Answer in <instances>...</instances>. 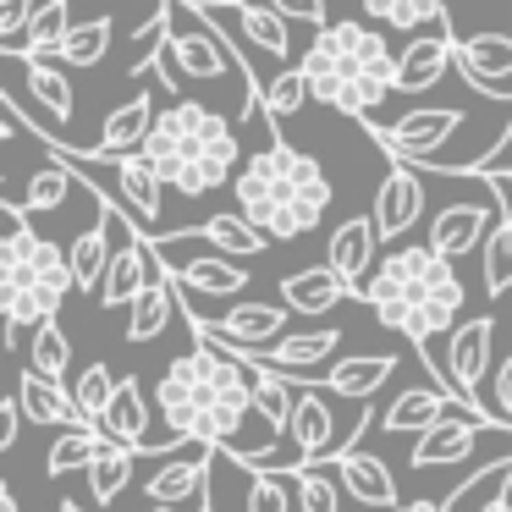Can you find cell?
<instances>
[{"label":"cell","instance_id":"1","mask_svg":"<svg viewBox=\"0 0 512 512\" xmlns=\"http://www.w3.org/2000/svg\"><path fill=\"white\" fill-rule=\"evenodd\" d=\"M155 408L166 413L171 441L204 446V452H221V446L237 452V430L254 413V375L221 347L193 336V353L171 358L160 375Z\"/></svg>","mask_w":512,"mask_h":512},{"label":"cell","instance_id":"2","mask_svg":"<svg viewBox=\"0 0 512 512\" xmlns=\"http://www.w3.org/2000/svg\"><path fill=\"white\" fill-rule=\"evenodd\" d=\"M364 303L375 309V320L386 331L408 336L424 358L446 325H463L457 314L468 303V287L452 259H441L430 243H413V248H391L380 259V270L364 287Z\"/></svg>","mask_w":512,"mask_h":512},{"label":"cell","instance_id":"3","mask_svg":"<svg viewBox=\"0 0 512 512\" xmlns=\"http://www.w3.org/2000/svg\"><path fill=\"white\" fill-rule=\"evenodd\" d=\"M237 210L270 237V243H292V237H309L314 226L331 210V177L320 171V160L303 155V149L270 138L259 155L243 160L237 171Z\"/></svg>","mask_w":512,"mask_h":512},{"label":"cell","instance_id":"4","mask_svg":"<svg viewBox=\"0 0 512 512\" xmlns=\"http://www.w3.org/2000/svg\"><path fill=\"white\" fill-rule=\"evenodd\" d=\"M144 160L160 171L166 188H177L182 199H204V193L237 182L243 171V144H237V127L226 116H215L199 100H177L160 111L155 133L144 144Z\"/></svg>","mask_w":512,"mask_h":512},{"label":"cell","instance_id":"5","mask_svg":"<svg viewBox=\"0 0 512 512\" xmlns=\"http://www.w3.org/2000/svg\"><path fill=\"white\" fill-rule=\"evenodd\" d=\"M303 78H309V94L320 105L342 116H375L380 100L397 89V56H391L386 34L364 23H325L320 34L303 50Z\"/></svg>","mask_w":512,"mask_h":512},{"label":"cell","instance_id":"6","mask_svg":"<svg viewBox=\"0 0 512 512\" xmlns=\"http://www.w3.org/2000/svg\"><path fill=\"white\" fill-rule=\"evenodd\" d=\"M72 259L50 243L45 232L28 226V215L17 204H6V237H0V320H6V347H17L23 325H50L67 303Z\"/></svg>","mask_w":512,"mask_h":512},{"label":"cell","instance_id":"7","mask_svg":"<svg viewBox=\"0 0 512 512\" xmlns=\"http://www.w3.org/2000/svg\"><path fill=\"white\" fill-rule=\"evenodd\" d=\"M160 12H166V50H160V78L177 89V78H193V83H215L226 72L248 78V100H243V116H259L265 111V83L237 61L232 39L215 28V17H204L199 0H160Z\"/></svg>","mask_w":512,"mask_h":512},{"label":"cell","instance_id":"8","mask_svg":"<svg viewBox=\"0 0 512 512\" xmlns=\"http://www.w3.org/2000/svg\"><path fill=\"white\" fill-rule=\"evenodd\" d=\"M463 127V116L457 111H441V105H424V111H408L397 116V122H369V133H375V144L386 149L397 166H435L441 160V144Z\"/></svg>","mask_w":512,"mask_h":512},{"label":"cell","instance_id":"9","mask_svg":"<svg viewBox=\"0 0 512 512\" xmlns=\"http://www.w3.org/2000/svg\"><path fill=\"white\" fill-rule=\"evenodd\" d=\"M369 430V408H358V430L347 435L342 446L331 452V463H336V479H342V496H353L358 507H380V512H397L402 507V490H397V479H391V468L380 463L375 452H358V435Z\"/></svg>","mask_w":512,"mask_h":512},{"label":"cell","instance_id":"10","mask_svg":"<svg viewBox=\"0 0 512 512\" xmlns=\"http://www.w3.org/2000/svg\"><path fill=\"white\" fill-rule=\"evenodd\" d=\"M501 215H507V210H501V193L490 204H441V210H435V221H430V248L457 265V259L474 254V248L496 232Z\"/></svg>","mask_w":512,"mask_h":512},{"label":"cell","instance_id":"11","mask_svg":"<svg viewBox=\"0 0 512 512\" xmlns=\"http://www.w3.org/2000/svg\"><path fill=\"white\" fill-rule=\"evenodd\" d=\"M375 243H380V226H375V215H347V221L331 232V248H325V265H331L336 276L347 281V292H353V298H364L369 276L380 270V259H375Z\"/></svg>","mask_w":512,"mask_h":512},{"label":"cell","instance_id":"12","mask_svg":"<svg viewBox=\"0 0 512 512\" xmlns=\"http://www.w3.org/2000/svg\"><path fill=\"white\" fill-rule=\"evenodd\" d=\"M369 215H375V226H380V243H402V237L419 226V215H424V182L413 177L408 166H391Z\"/></svg>","mask_w":512,"mask_h":512},{"label":"cell","instance_id":"13","mask_svg":"<svg viewBox=\"0 0 512 512\" xmlns=\"http://www.w3.org/2000/svg\"><path fill=\"white\" fill-rule=\"evenodd\" d=\"M457 67V39L446 34H413L408 50L397 56V94H424Z\"/></svg>","mask_w":512,"mask_h":512},{"label":"cell","instance_id":"14","mask_svg":"<svg viewBox=\"0 0 512 512\" xmlns=\"http://www.w3.org/2000/svg\"><path fill=\"white\" fill-rule=\"evenodd\" d=\"M155 122H160L155 100H149L144 89H133V100H127V105H116V111L105 116V133H100V144H94L89 155H100V160H127V155H144V144H149V133H155Z\"/></svg>","mask_w":512,"mask_h":512},{"label":"cell","instance_id":"15","mask_svg":"<svg viewBox=\"0 0 512 512\" xmlns=\"http://www.w3.org/2000/svg\"><path fill=\"white\" fill-rule=\"evenodd\" d=\"M105 199V193H100ZM116 204L105 199L100 204V215H94L89 226H83L78 237H72V248H67V259H72V281H78V292H100L105 287V270H111V254H116V243H111V232H116Z\"/></svg>","mask_w":512,"mask_h":512},{"label":"cell","instance_id":"16","mask_svg":"<svg viewBox=\"0 0 512 512\" xmlns=\"http://www.w3.org/2000/svg\"><path fill=\"white\" fill-rule=\"evenodd\" d=\"M292 309L287 303H232V309L221 314V320H204L221 342H243V347H276L281 331H287Z\"/></svg>","mask_w":512,"mask_h":512},{"label":"cell","instance_id":"17","mask_svg":"<svg viewBox=\"0 0 512 512\" xmlns=\"http://www.w3.org/2000/svg\"><path fill=\"white\" fill-rule=\"evenodd\" d=\"M149 287V237L127 232L111 254V270H105V287H100V303L105 309H133L138 292Z\"/></svg>","mask_w":512,"mask_h":512},{"label":"cell","instance_id":"18","mask_svg":"<svg viewBox=\"0 0 512 512\" xmlns=\"http://www.w3.org/2000/svg\"><path fill=\"white\" fill-rule=\"evenodd\" d=\"M342 298H353V292H347V281L336 276L331 265H309V270H292V276H281V303H287L292 314H309V320H320V314H331Z\"/></svg>","mask_w":512,"mask_h":512},{"label":"cell","instance_id":"19","mask_svg":"<svg viewBox=\"0 0 512 512\" xmlns=\"http://www.w3.org/2000/svg\"><path fill=\"white\" fill-rule=\"evenodd\" d=\"M17 402H23V419H34V424L89 430V419L78 413L72 391H67V386H56V380H45V375H34V369H23V380H17Z\"/></svg>","mask_w":512,"mask_h":512},{"label":"cell","instance_id":"20","mask_svg":"<svg viewBox=\"0 0 512 512\" xmlns=\"http://www.w3.org/2000/svg\"><path fill=\"white\" fill-rule=\"evenodd\" d=\"M452 408H463V402L446 397V391L413 386V391H397V402H386L380 430H386V435H424V430H435V424H441Z\"/></svg>","mask_w":512,"mask_h":512},{"label":"cell","instance_id":"21","mask_svg":"<svg viewBox=\"0 0 512 512\" xmlns=\"http://www.w3.org/2000/svg\"><path fill=\"white\" fill-rule=\"evenodd\" d=\"M72 0H45L39 6V17H34V28H28L17 45H0V56H17V61H50V56H61L67 50V39H72Z\"/></svg>","mask_w":512,"mask_h":512},{"label":"cell","instance_id":"22","mask_svg":"<svg viewBox=\"0 0 512 512\" xmlns=\"http://www.w3.org/2000/svg\"><path fill=\"white\" fill-rule=\"evenodd\" d=\"M479 430H490V424L452 419V413H446L435 430L419 435V446H413V468H452V463H463V457L479 446Z\"/></svg>","mask_w":512,"mask_h":512},{"label":"cell","instance_id":"23","mask_svg":"<svg viewBox=\"0 0 512 512\" xmlns=\"http://www.w3.org/2000/svg\"><path fill=\"white\" fill-rule=\"evenodd\" d=\"M457 72L468 83H507L512 78V34H468L457 39Z\"/></svg>","mask_w":512,"mask_h":512},{"label":"cell","instance_id":"24","mask_svg":"<svg viewBox=\"0 0 512 512\" xmlns=\"http://www.w3.org/2000/svg\"><path fill=\"white\" fill-rule=\"evenodd\" d=\"M391 375H397V358H391V353L347 358V364H331V369H325V391H331V397H347V402H369Z\"/></svg>","mask_w":512,"mask_h":512},{"label":"cell","instance_id":"25","mask_svg":"<svg viewBox=\"0 0 512 512\" xmlns=\"http://www.w3.org/2000/svg\"><path fill=\"white\" fill-rule=\"evenodd\" d=\"M105 435H111L116 446H133V452H144V430H149V402H144V386H138L133 375L116 386V402L111 413H105Z\"/></svg>","mask_w":512,"mask_h":512},{"label":"cell","instance_id":"26","mask_svg":"<svg viewBox=\"0 0 512 512\" xmlns=\"http://www.w3.org/2000/svg\"><path fill=\"white\" fill-rule=\"evenodd\" d=\"M232 17H237V28H243L248 45H259L265 56H276V61H287V56H292L287 17H281L276 6H270V0H248V6H232Z\"/></svg>","mask_w":512,"mask_h":512},{"label":"cell","instance_id":"27","mask_svg":"<svg viewBox=\"0 0 512 512\" xmlns=\"http://www.w3.org/2000/svg\"><path fill=\"white\" fill-rule=\"evenodd\" d=\"M292 408H298V386L287 375H276V369H259L254 375V413L265 419L270 441H281L292 430Z\"/></svg>","mask_w":512,"mask_h":512},{"label":"cell","instance_id":"28","mask_svg":"<svg viewBox=\"0 0 512 512\" xmlns=\"http://www.w3.org/2000/svg\"><path fill=\"white\" fill-rule=\"evenodd\" d=\"M188 237H210L221 254H237V259H254V254H265L270 248V237L259 232L254 221H248L243 210H221V215H210V221L199 226V232H188Z\"/></svg>","mask_w":512,"mask_h":512},{"label":"cell","instance_id":"29","mask_svg":"<svg viewBox=\"0 0 512 512\" xmlns=\"http://www.w3.org/2000/svg\"><path fill=\"white\" fill-rule=\"evenodd\" d=\"M171 281L188 292H204V298H237L248 287V270L232 259H188L182 270H171Z\"/></svg>","mask_w":512,"mask_h":512},{"label":"cell","instance_id":"30","mask_svg":"<svg viewBox=\"0 0 512 512\" xmlns=\"http://www.w3.org/2000/svg\"><path fill=\"white\" fill-rule=\"evenodd\" d=\"M72 188H78V171H72V166H61V160L50 155L45 166L34 171V182H28V193H23V199H6V204H17V210H23V215H39V210H61Z\"/></svg>","mask_w":512,"mask_h":512},{"label":"cell","instance_id":"31","mask_svg":"<svg viewBox=\"0 0 512 512\" xmlns=\"http://www.w3.org/2000/svg\"><path fill=\"white\" fill-rule=\"evenodd\" d=\"M111 446V435H100L89 424V430H61V441L50 446V457H45V474L50 479H67V474H78V468H94V457Z\"/></svg>","mask_w":512,"mask_h":512},{"label":"cell","instance_id":"32","mask_svg":"<svg viewBox=\"0 0 512 512\" xmlns=\"http://www.w3.org/2000/svg\"><path fill=\"white\" fill-rule=\"evenodd\" d=\"M380 28H397V34H413V28L446 23V0H358Z\"/></svg>","mask_w":512,"mask_h":512},{"label":"cell","instance_id":"33","mask_svg":"<svg viewBox=\"0 0 512 512\" xmlns=\"http://www.w3.org/2000/svg\"><path fill=\"white\" fill-rule=\"evenodd\" d=\"M138 457H144V452H133V446H116V441L105 446L100 457H94V468H89V496L100 501V507H105V501H116V496L127 490V479H133V463H138Z\"/></svg>","mask_w":512,"mask_h":512},{"label":"cell","instance_id":"34","mask_svg":"<svg viewBox=\"0 0 512 512\" xmlns=\"http://www.w3.org/2000/svg\"><path fill=\"white\" fill-rule=\"evenodd\" d=\"M6 61H17V56H6ZM17 67L28 72V89H34V100L45 105L56 122H72V83H67V72L50 67V61H17Z\"/></svg>","mask_w":512,"mask_h":512},{"label":"cell","instance_id":"35","mask_svg":"<svg viewBox=\"0 0 512 512\" xmlns=\"http://www.w3.org/2000/svg\"><path fill=\"white\" fill-rule=\"evenodd\" d=\"M116 386L122 380L111 375V364H100V358H89V369H83L78 380H72V402H78V413L83 419H105L111 413V402H116Z\"/></svg>","mask_w":512,"mask_h":512},{"label":"cell","instance_id":"36","mask_svg":"<svg viewBox=\"0 0 512 512\" xmlns=\"http://www.w3.org/2000/svg\"><path fill=\"white\" fill-rule=\"evenodd\" d=\"M67 364H72V342H67V331H61L56 320H50V325H39V331L28 336V369H34V375H45V380H56V386H61Z\"/></svg>","mask_w":512,"mask_h":512},{"label":"cell","instance_id":"37","mask_svg":"<svg viewBox=\"0 0 512 512\" xmlns=\"http://www.w3.org/2000/svg\"><path fill=\"white\" fill-rule=\"evenodd\" d=\"M485 292L490 298L512 292V215H501L496 232L485 237Z\"/></svg>","mask_w":512,"mask_h":512},{"label":"cell","instance_id":"38","mask_svg":"<svg viewBox=\"0 0 512 512\" xmlns=\"http://www.w3.org/2000/svg\"><path fill=\"white\" fill-rule=\"evenodd\" d=\"M105 50H111V17H89V23L72 28L61 61H67V67H100Z\"/></svg>","mask_w":512,"mask_h":512},{"label":"cell","instance_id":"39","mask_svg":"<svg viewBox=\"0 0 512 512\" xmlns=\"http://www.w3.org/2000/svg\"><path fill=\"white\" fill-rule=\"evenodd\" d=\"M303 100H314L303 67H287L265 83V116H292V111H303Z\"/></svg>","mask_w":512,"mask_h":512},{"label":"cell","instance_id":"40","mask_svg":"<svg viewBox=\"0 0 512 512\" xmlns=\"http://www.w3.org/2000/svg\"><path fill=\"white\" fill-rule=\"evenodd\" d=\"M292 485H298V507L303 512H342V479L314 474V468H298Z\"/></svg>","mask_w":512,"mask_h":512},{"label":"cell","instance_id":"41","mask_svg":"<svg viewBox=\"0 0 512 512\" xmlns=\"http://www.w3.org/2000/svg\"><path fill=\"white\" fill-rule=\"evenodd\" d=\"M160 50H166V12H155L144 28H133V39H127V78H138L144 67H155Z\"/></svg>","mask_w":512,"mask_h":512},{"label":"cell","instance_id":"42","mask_svg":"<svg viewBox=\"0 0 512 512\" xmlns=\"http://www.w3.org/2000/svg\"><path fill=\"white\" fill-rule=\"evenodd\" d=\"M292 496H298V490H287V479H281V474H248L243 507L248 512H292Z\"/></svg>","mask_w":512,"mask_h":512},{"label":"cell","instance_id":"43","mask_svg":"<svg viewBox=\"0 0 512 512\" xmlns=\"http://www.w3.org/2000/svg\"><path fill=\"white\" fill-rule=\"evenodd\" d=\"M34 17H39L34 0H0V45H17L34 28Z\"/></svg>","mask_w":512,"mask_h":512},{"label":"cell","instance_id":"44","mask_svg":"<svg viewBox=\"0 0 512 512\" xmlns=\"http://www.w3.org/2000/svg\"><path fill=\"white\" fill-rule=\"evenodd\" d=\"M270 6H276L287 23H309L314 34L325 28V0H270Z\"/></svg>","mask_w":512,"mask_h":512},{"label":"cell","instance_id":"45","mask_svg":"<svg viewBox=\"0 0 512 512\" xmlns=\"http://www.w3.org/2000/svg\"><path fill=\"white\" fill-rule=\"evenodd\" d=\"M17 430H23V402H0V452H12L17 446Z\"/></svg>","mask_w":512,"mask_h":512},{"label":"cell","instance_id":"46","mask_svg":"<svg viewBox=\"0 0 512 512\" xmlns=\"http://www.w3.org/2000/svg\"><path fill=\"white\" fill-rule=\"evenodd\" d=\"M496 402H501V413L512 419V353L496 364Z\"/></svg>","mask_w":512,"mask_h":512},{"label":"cell","instance_id":"47","mask_svg":"<svg viewBox=\"0 0 512 512\" xmlns=\"http://www.w3.org/2000/svg\"><path fill=\"white\" fill-rule=\"evenodd\" d=\"M397 512H457L452 501H402Z\"/></svg>","mask_w":512,"mask_h":512},{"label":"cell","instance_id":"48","mask_svg":"<svg viewBox=\"0 0 512 512\" xmlns=\"http://www.w3.org/2000/svg\"><path fill=\"white\" fill-rule=\"evenodd\" d=\"M479 512H512V496H507V485H501V490H496V496H490Z\"/></svg>","mask_w":512,"mask_h":512},{"label":"cell","instance_id":"49","mask_svg":"<svg viewBox=\"0 0 512 512\" xmlns=\"http://www.w3.org/2000/svg\"><path fill=\"white\" fill-rule=\"evenodd\" d=\"M0 512H17V496H12V485H0Z\"/></svg>","mask_w":512,"mask_h":512},{"label":"cell","instance_id":"50","mask_svg":"<svg viewBox=\"0 0 512 512\" xmlns=\"http://www.w3.org/2000/svg\"><path fill=\"white\" fill-rule=\"evenodd\" d=\"M61 512H89V507H83V501H61Z\"/></svg>","mask_w":512,"mask_h":512},{"label":"cell","instance_id":"51","mask_svg":"<svg viewBox=\"0 0 512 512\" xmlns=\"http://www.w3.org/2000/svg\"><path fill=\"white\" fill-rule=\"evenodd\" d=\"M149 512H182V507H149Z\"/></svg>","mask_w":512,"mask_h":512},{"label":"cell","instance_id":"52","mask_svg":"<svg viewBox=\"0 0 512 512\" xmlns=\"http://www.w3.org/2000/svg\"><path fill=\"white\" fill-rule=\"evenodd\" d=\"M221 6H248V0H221Z\"/></svg>","mask_w":512,"mask_h":512},{"label":"cell","instance_id":"53","mask_svg":"<svg viewBox=\"0 0 512 512\" xmlns=\"http://www.w3.org/2000/svg\"><path fill=\"white\" fill-rule=\"evenodd\" d=\"M507 496H512V479H507Z\"/></svg>","mask_w":512,"mask_h":512},{"label":"cell","instance_id":"54","mask_svg":"<svg viewBox=\"0 0 512 512\" xmlns=\"http://www.w3.org/2000/svg\"><path fill=\"white\" fill-rule=\"evenodd\" d=\"M507 34H512V28H507Z\"/></svg>","mask_w":512,"mask_h":512}]
</instances>
